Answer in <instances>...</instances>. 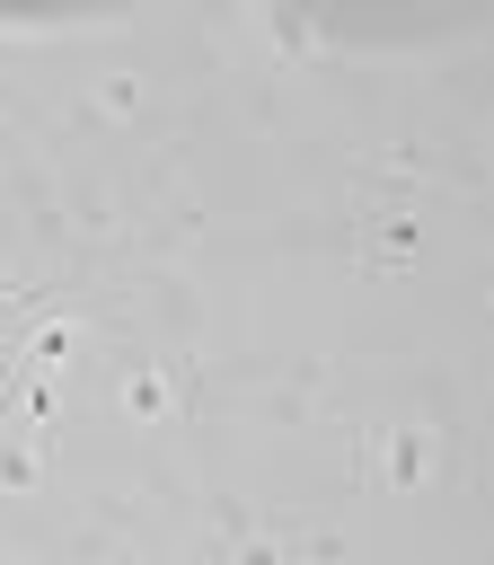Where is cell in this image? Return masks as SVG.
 Wrapping results in <instances>:
<instances>
[{"mask_svg": "<svg viewBox=\"0 0 494 565\" xmlns=\"http://www.w3.org/2000/svg\"><path fill=\"white\" fill-rule=\"evenodd\" d=\"M415 256V212L406 203H370L362 212V265H406Z\"/></svg>", "mask_w": 494, "mask_h": 565, "instance_id": "6da1fadb", "label": "cell"}, {"mask_svg": "<svg viewBox=\"0 0 494 565\" xmlns=\"http://www.w3.org/2000/svg\"><path fill=\"white\" fill-rule=\"evenodd\" d=\"M423 459H432V441H423V433H388V441L370 450V468H379L388 486H415V477H423Z\"/></svg>", "mask_w": 494, "mask_h": 565, "instance_id": "7a4b0ae2", "label": "cell"}, {"mask_svg": "<svg viewBox=\"0 0 494 565\" xmlns=\"http://www.w3.org/2000/svg\"><path fill=\"white\" fill-rule=\"evenodd\" d=\"M124 406H132V415H159V406H168V380H150V371H141V380L124 388Z\"/></svg>", "mask_w": 494, "mask_h": 565, "instance_id": "3957f363", "label": "cell"}, {"mask_svg": "<svg viewBox=\"0 0 494 565\" xmlns=\"http://www.w3.org/2000/svg\"><path fill=\"white\" fill-rule=\"evenodd\" d=\"M26 353H35V362H62V353H71V327H44V335H26Z\"/></svg>", "mask_w": 494, "mask_h": 565, "instance_id": "277c9868", "label": "cell"}]
</instances>
